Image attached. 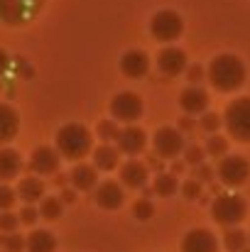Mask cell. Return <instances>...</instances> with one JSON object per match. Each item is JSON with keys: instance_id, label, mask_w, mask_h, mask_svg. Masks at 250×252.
<instances>
[{"instance_id": "cell-1", "label": "cell", "mask_w": 250, "mask_h": 252, "mask_svg": "<svg viewBox=\"0 0 250 252\" xmlns=\"http://www.w3.org/2000/svg\"><path fill=\"white\" fill-rule=\"evenodd\" d=\"M206 76L216 91L231 93V91H238L246 81V64L236 54H218L211 59Z\"/></svg>"}, {"instance_id": "cell-2", "label": "cell", "mask_w": 250, "mask_h": 252, "mask_svg": "<svg viewBox=\"0 0 250 252\" xmlns=\"http://www.w3.org/2000/svg\"><path fill=\"white\" fill-rule=\"evenodd\" d=\"M91 150H93V137L83 125L69 123L57 130V152L62 157L71 162H81L86 155H91Z\"/></svg>"}, {"instance_id": "cell-3", "label": "cell", "mask_w": 250, "mask_h": 252, "mask_svg": "<svg viewBox=\"0 0 250 252\" xmlns=\"http://www.w3.org/2000/svg\"><path fill=\"white\" fill-rule=\"evenodd\" d=\"M246 213H248V206L236 193H221L211 203V218L223 228H236L246 218Z\"/></svg>"}, {"instance_id": "cell-4", "label": "cell", "mask_w": 250, "mask_h": 252, "mask_svg": "<svg viewBox=\"0 0 250 252\" xmlns=\"http://www.w3.org/2000/svg\"><path fill=\"white\" fill-rule=\"evenodd\" d=\"M226 130L233 140L238 142H250V98H236L228 103L226 115H223Z\"/></svg>"}, {"instance_id": "cell-5", "label": "cell", "mask_w": 250, "mask_h": 252, "mask_svg": "<svg viewBox=\"0 0 250 252\" xmlns=\"http://www.w3.org/2000/svg\"><path fill=\"white\" fill-rule=\"evenodd\" d=\"M44 0H0V20L5 25H25L39 10Z\"/></svg>"}, {"instance_id": "cell-6", "label": "cell", "mask_w": 250, "mask_h": 252, "mask_svg": "<svg viewBox=\"0 0 250 252\" xmlns=\"http://www.w3.org/2000/svg\"><path fill=\"white\" fill-rule=\"evenodd\" d=\"M150 32L160 42H172V39H177L184 32V20L174 10H160L150 20Z\"/></svg>"}, {"instance_id": "cell-7", "label": "cell", "mask_w": 250, "mask_h": 252, "mask_svg": "<svg viewBox=\"0 0 250 252\" xmlns=\"http://www.w3.org/2000/svg\"><path fill=\"white\" fill-rule=\"evenodd\" d=\"M110 113H113L115 123L120 120V123L133 125V123L140 120V115H143V98H140L138 93H130V91L118 93V95H113V100H110Z\"/></svg>"}, {"instance_id": "cell-8", "label": "cell", "mask_w": 250, "mask_h": 252, "mask_svg": "<svg viewBox=\"0 0 250 252\" xmlns=\"http://www.w3.org/2000/svg\"><path fill=\"white\" fill-rule=\"evenodd\" d=\"M152 147L160 159H177V155L184 152V135L177 127H160L152 137Z\"/></svg>"}, {"instance_id": "cell-9", "label": "cell", "mask_w": 250, "mask_h": 252, "mask_svg": "<svg viewBox=\"0 0 250 252\" xmlns=\"http://www.w3.org/2000/svg\"><path fill=\"white\" fill-rule=\"evenodd\" d=\"M218 179L223 186H241L246 184L250 176V164L238 157V155H226L221 162H218V169H216Z\"/></svg>"}, {"instance_id": "cell-10", "label": "cell", "mask_w": 250, "mask_h": 252, "mask_svg": "<svg viewBox=\"0 0 250 252\" xmlns=\"http://www.w3.org/2000/svg\"><path fill=\"white\" fill-rule=\"evenodd\" d=\"M181 252H218V240L206 228H194L184 235Z\"/></svg>"}, {"instance_id": "cell-11", "label": "cell", "mask_w": 250, "mask_h": 252, "mask_svg": "<svg viewBox=\"0 0 250 252\" xmlns=\"http://www.w3.org/2000/svg\"><path fill=\"white\" fill-rule=\"evenodd\" d=\"M93 198H96V203H98L101 208H106V211H115V208L123 206L125 193H123V186H120L118 181H103V184H98Z\"/></svg>"}, {"instance_id": "cell-12", "label": "cell", "mask_w": 250, "mask_h": 252, "mask_svg": "<svg viewBox=\"0 0 250 252\" xmlns=\"http://www.w3.org/2000/svg\"><path fill=\"white\" fill-rule=\"evenodd\" d=\"M120 71L128 79H143L150 71V57L145 52H140V49H130L120 59Z\"/></svg>"}, {"instance_id": "cell-13", "label": "cell", "mask_w": 250, "mask_h": 252, "mask_svg": "<svg viewBox=\"0 0 250 252\" xmlns=\"http://www.w3.org/2000/svg\"><path fill=\"white\" fill-rule=\"evenodd\" d=\"M179 105H181V110L189 113V115H201V113H206V108H209V93H206L204 88H199V86H189V88L181 91Z\"/></svg>"}, {"instance_id": "cell-14", "label": "cell", "mask_w": 250, "mask_h": 252, "mask_svg": "<svg viewBox=\"0 0 250 252\" xmlns=\"http://www.w3.org/2000/svg\"><path fill=\"white\" fill-rule=\"evenodd\" d=\"M157 66L165 76H179L186 69V54L177 47H167L157 54Z\"/></svg>"}, {"instance_id": "cell-15", "label": "cell", "mask_w": 250, "mask_h": 252, "mask_svg": "<svg viewBox=\"0 0 250 252\" xmlns=\"http://www.w3.org/2000/svg\"><path fill=\"white\" fill-rule=\"evenodd\" d=\"M30 169L35 174H54L59 169V152L52 147H37L30 157Z\"/></svg>"}, {"instance_id": "cell-16", "label": "cell", "mask_w": 250, "mask_h": 252, "mask_svg": "<svg viewBox=\"0 0 250 252\" xmlns=\"http://www.w3.org/2000/svg\"><path fill=\"white\" fill-rule=\"evenodd\" d=\"M147 145V135L145 130L135 127V125H128L125 130H120V137H118V147L120 152L125 155H140Z\"/></svg>"}, {"instance_id": "cell-17", "label": "cell", "mask_w": 250, "mask_h": 252, "mask_svg": "<svg viewBox=\"0 0 250 252\" xmlns=\"http://www.w3.org/2000/svg\"><path fill=\"white\" fill-rule=\"evenodd\" d=\"M147 164L138 162V159H128L123 167H120V181L130 189H143L145 181H147Z\"/></svg>"}, {"instance_id": "cell-18", "label": "cell", "mask_w": 250, "mask_h": 252, "mask_svg": "<svg viewBox=\"0 0 250 252\" xmlns=\"http://www.w3.org/2000/svg\"><path fill=\"white\" fill-rule=\"evenodd\" d=\"M17 130H20V118L15 108H10L7 103H0V145H7L10 140H15Z\"/></svg>"}, {"instance_id": "cell-19", "label": "cell", "mask_w": 250, "mask_h": 252, "mask_svg": "<svg viewBox=\"0 0 250 252\" xmlns=\"http://www.w3.org/2000/svg\"><path fill=\"white\" fill-rule=\"evenodd\" d=\"M22 171V159L15 150L0 147V181H10Z\"/></svg>"}, {"instance_id": "cell-20", "label": "cell", "mask_w": 250, "mask_h": 252, "mask_svg": "<svg viewBox=\"0 0 250 252\" xmlns=\"http://www.w3.org/2000/svg\"><path fill=\"white\" fill-rule=\"evenodd\" d=\"M25 250L27 252H54L57 250V238L49 230H35L25 240Z\"/></svg>"}, {"instance_id": "cell-21", "label": "cell", "mask_w": 250, "mask_h": 252, "mask_svg": "<svg viewBox=\"0 0 250 252\" xmlns=\"http://www.w3.org/2000/svg\"><path fill=\"white\" fill-rule=\"evenodd\" d=\"M96 179H98V174H96V167H91V164H76V167L69 171V181L76 186V189H81V191H88V189H93L96 186Z\"/></svg>"}, {"instance_id": "cell-22", "label": "cell", "mask_w": 250, "mask_h": 252, "mask_svg": "<svg viewBox=\"0 0 250 252\" xmlns=\"http://www.w3.org/2000/svg\"><path fill=\"white\" fill-rule=\"evenodd\" d=\"M17 193H20V198H22V201L35 203V201L44 198V181H42L39 176H27V179H22V181H20Z\"/></svg>"}, {"instance_id": "cell-23", "label": "cell", "mask_w": 250, "mask_h": 252, "mask_svg": "<svg viewBox=\"0 0 250 252\" xmlns=\"http://www.w3.org/2000/svg\"><path fill=\"white\" fill-rule=\"evenodd\" d=\"M93 167L103 169V171H110V169L118 167V150L110 147V145H101L93 150Z\"/></svg>"}, {"instance_id": "cell-24", "label": "cell", "mask_w": 250, "mask_h": 252, "mask_svg": "<svg viewBox=\"0 0 250 252\" xmlns=\"http://www.w3.org/2000/svg\"><path fill=\"white\" fill-rule=\"evenodd\" d=\"M62 211H64V203L57 196H44L42 203H39V216L44 220H57L62 216Z\"/></svg>"}, {"instance_id": "cell-25", "label": "cell", "mask_w": 250, "mask_h": 252, "mask_svg": "<svg viewBox=\"0 0 250 252\" xmlns=\"http://www.w3.org/2000/svg\"><path fill=\"white\" fill-rule=\"evenodd\" d=\"M248 243V235L241 230V228H228L226 235H223V245L228 252H241Z\"/></svg>"}, {"instance_id": "cell-26", "label": "cell", "mask_w": 250, "mask_h": 252, "mask_svg": "<svg viewBox=\"0 0 250 252\" xmlns=\"http://www.w3.org/2000/svg\"><path fill=\"white\" fill-rule=\"evenodd\" d=\"M155 193L157 196H172V193H177V189H179V184H177V176L174 174H157L155 176Z\"/></svg>"}, {"instance_id": "cell-27", "label": "cell", "mask_w": 250, "mask_h": 252, "mask_svg": "<svg viewBox=\"0 0 250 252\" xmlns=\"http://www.w3.org/2000/svg\"><path fill=\"white\" fill-rule=\"evenodd\" d=\"M206 155L223 159V157L228 155V140H226L223 135H211L209 142H206Z\"/></svg>"}, {"instance_id": "cell-28", "label": "cell", "mask_w": 250, "mask_h": 252, "mask_svg": "<svg viewBox=\"0 0 250 252\" xmlns=\"http://www.w3.org/2000/svg\"><path fill=\"white\" fill-rule=\"evenodd\" d=\"M96 135L103 140V142H118V137H120V130H118V123L115 120H101L98 123V127H96Z\"/></svg>"}, {"instance_id": "cell-29", "label": "cell", "mask_w": 250, "mask_h": 252, "mask_svg": "<svg viewBox=\"0 0 250 252\" xmlns=\"http://www.w3.org/2000/svg\"><path fill=\"white\" fill-rule=\"evenodd\" d=\"M152 213H155V206H152L150 198H140V201L133 203V216H135L138 220H150Z\"/></svg>"}, {"instance_id": "cell-30", "label": "cell", "mask_w": 250, "mask_h": 252, "mask_svg": "<svg viewBox=\"0 0 250 252\" xmlns=\"http://www.w3.org/2000/svg\"><path fill=\"white\" fill-rule=\"evenodd\" d=\"M0 245L7 252H22L25 250V240L20 238V233H2L0 235Z\"/></svg>"}, {"instance_id": "cell-31", "label": "cell", "mask_w": 250, "mask_h": 252, "mask_svg": "<svg viewBox=\"0 0 250 252\" xmlns=\"http://www.w3.org/2000/svg\"><path fill=\"white\" fill-rule=\"evenodd\" d=\"M204 157H206V152H204L199 145L184 147V162H186V164H191V167H199V164H204Z\"/></svg>"}, {"instance_id": "cell-32", "label": "cell", "mask_w": 250, "mask_h": 252, "mask_svg": "<svg viewBox=\"0 0 250 252\" xmlns=\"http://www.w3.org/2000/svg\"><path fill=\"white\" fill-rule=\"evenodd\" d=\"M221 123H223V118L218 115V113H201V130H206V132H216L218 127H221Z\"/></svg>"}, {"instance_id": "cell-33", "label": "cell", "mask_w": 250, "mask_h": 252, "mask_svg": "<svg viewBox=\"0 0 250 252\" xmlns=\"http://www.w3.org/2000/svg\"><path fill=\"white\" fill-rule=\"evenodd\" d=\"M17 225H20V216L17 213H0V230L2 233H15L17 230Z\"/></svg>"}, {"instance_id": "cell-34", "label": "cell", "mask_w": 250, "mask_h": 252, "mask_svg": "<svg viewBox=\"0 0 250 252\" xmlns=\"http://www.w3.org/2000/svg\"><path fill=\"white\" fill-rule=\"evenodd\" d=\"M17 201V191L10 186H0V211H10Z\"/></svg>"}, {"instance_id": "cell-35", "label": "cell", "mask_w": 250, "mask_h": 252, "mask_svg": "<svg viewBox=\"0 0 250 252\" xmlns=\"http://www.w3.org/2000/svg\"><path fill=\"white\" fill-rule=\"evenodd\" d=\"M181 193L191 201V198H199V193H201V184L196 181V179H186L184 184H181Z\"/></svg>"}, {"instance_id": "cell-36", "label": "cell", "mask_w": 250, "mask_h": 252, "mask_svg": "<svg viewBox=\"0 0 250 252\" xmlns=\"http://www.w3.org/2000/svg\"><path fill=\"white\" fill-rule=\"evenodd\" d=\"M191 179H196L199 184H206V181L214 179V169L209 167V164H199V167H194V176Z\"/></svg>"}, {"instance_id": "cell-37", "label": "cell", "mask_w": 250, "mask_h": 252, "mask_svg": "<svg viewBox=\"0 0 250 252\" xmlns=\"http://www.w3.org/2000/svg\"><path fill=\"white\" fill-rule=\"evenodd\" d=\"M37 218H39V211H37L35 206H25V208L20 211V223H25V225H32Z\"/></svg>"}, {"instance_id": "cell-38", "label": "cell", "mask_w": 250, "mask_h": 252, "mask_svg": "<svg viewBox=\"0 0 250 252\" xmlns=\"http://www.w3.org/2000/svg\"><path fill=\"white\" fill-rule=\"evenodd\" d=\"M186 79H189L191 84H199V81L204 79V69H201L199 64H194V66H189V69H186Z\"/></svg>"}, {"instance_id": "cell-39", "label": "cell", "mask_w": 250, "mask_h": 252, "mask_svg": "<svg viewBox=\"0 0 250 252\" xmlns=\"http://www.w3.org/2000/svg\"><path fill=\"white\" fill-rule=\"evenodd\" d=\"M7 64H10V59H7V54H5V52L0 49V74H2V71L7 69Z\"/></svg>"}, {"instance_id": "cell-40", "label": "cell", "mask_w": 250, "mask_h": 252, "mask_svg": "<svg viewBox=\"0 0 250 252\" xmlns=\"http://www.w3.org/2000/svg\"><path fill=\"white\" fill-rule=\"evenodd\" d=\"M69 201H74V191H71V189H64V193H62V203H69Z\"/></svg>"}, {"instance_id": "cell-41", "label": "cell", "mask_w": 250, "mask_h": 252, "mask_svg": "<svg viewBox=\"0 0 250 252\" xmlns=\"http://www.w3.org/2000/svg\"><path fill=\"white\" fill-rule=\"evenodd\" d=\"M184 167H186V162H174L169 174H181V171H184Z\"/></svg>"}, {"instance_id": "cell-42", "label": "cell", "mask_w": 250, "mask_h": 252, "mask_svg": "<svg viewBox=\"0 0 250 252\" xmlns=\"http://www.w3.org/2000/svg\"><path fill=\"white\" fill-rule=\"evenodd\" d=\"M147 164H150V167H155V169H160V167H162V159L155 155V157H150V162H147Z\"/></svg>"}, {"instance_id": "cell-43", "label": "cell", "mask_w": 250, "mask_h": 252, "mask_svg": "<svg viewBox=\"0 0 250 252\" xmlns=\"http://www.w3.org/2000/svg\"><path fill=\"white\" fill-rule=\"evenodd\" d=\"M67 181H69V176H64V174H59V176H54V184H57V186H64Z\"/></svg>"}, {"instance_id": "cell-44", "label": "cell", "mask_w": 250, "mask_h": 252, "mask_svg": "<svg viewBox=\"0 0 250 252\" xmlns=\"http://www.w3.org/2000/svg\"><path fill=\"white\" fill-rule=\"evenodd\" d=\"M181 127H184V130H191V120L184 118V120H181Z\"/></svg>"}, {"instance_id": "cell-45", "label": "cell", "mask_w": 250, "mask_h": 252, "mask_svg": "<svg viewBox=\"0 0 250 252\" xmlns=\"http://www.w3.org/2000/svg\"><path fill=\"white\" fill-rule=\"evenodd\" d=\"M248 240H250V238H248Z\"/></svg>"}]
</instances>
